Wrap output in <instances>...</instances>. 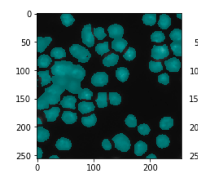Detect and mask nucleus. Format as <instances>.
Segmentation results:
<instances>
[{"label": "nucleus", "mask_w": 198, "mask_h": 178, "mask_svg": "<svg viewBox=\"0 0 198 178\" xmlns=\"http://www.w3.org/2000/svg\"><path fill=\"white\" fill-rule=\"evenodd\" d=\"M52 82L74 94H79L83 90L81 86V81L71 76H53L52 77Z\"/></svg>", "instance_id": "nucleus-1"}, {"label": "nucleus", "mask_w": 198, "mask_h": 178, "mask_svg": "<svg viewBox=\"0 0 198 178\" xmlns=\"http://www.w3.org/2000/svg\"><path fill=\"white\" fill-rule=\"evenodd\" d=\"M60 95L59 94L51 91L45 90L37 100V109L44 110L49 108V104L56 105L60 101Z\"/></svg>", "instance_id": "nucleus-2"}, {"label": "nucleus", "mask_w": 198, "mask_h": 178, "mask_svg": "<svg viewBox=\"0 0 198 178\" xmlns=\"http://www.w3.org/2000/svg\"><path fill=\"white\" fill-rule=\"evenodd\" d=\"M74 66L75 64L70 61H55L54 65L52 66V74L53 76H72Z\"/></svg>", "instance_id": "nucleus-3"}, {"label": "nucleus", "mask_w": 198, "mask_h": 178, "mask_svg": "<svg viewBox=\"0 0 198 178\" xmlns=\"http://www.w3.org/2000/svg\"><path fill=\"white\" fill-rule=\"evenodd\" d=\"M69 51L72 56L78 59V62L86 63L91 57L88 50L79 44H73L69 47Z\"/></svg>", "instance_id": "nucleus-4"}, {"label": "nucleus", "mask_w": 198, "mask_h": 178, "mask_svg": "<svg viewBox=\"0 0 198 178\" xmlns=\"http://www.w3.org/2000/svg\"><path fill=\"white\" fill-rule=\"evenodd\" d=\"M115 148L122 152H127L131 147V143L127 136L122 133L116 134L112 138Z\"/></svg>", "instance_id": "nucleus-5"}, {"label": "nucleus", "mask_w": 198, "mask_h": 178, "mask_svg": "<svg viewBox=\"0 0 198 178\" xmlns=\"http://www.w3.org/2000/svg\"><path fill=\"white\" fill-rule=\"evenodd\" d=\"M81 38L83 43L85 44L88 47H93L95 44L94 36L91 31V25H86L84 26L81 31Z\"/></svg>", "instance_id": "nucleus-6"}, {"label": "nucleus", "mask_w": 198, "mask_h": 178, "mask_svg": "<svg viewBox=\"0 0 198 178\" xmlns=\"http://www.w3.org/2000/svg\"><path fill=\"white\" fill-rule=\"evenodd\" d=\"M169 55L168 46L166 44H164L162 46L154 45L152 49L151 57L155 59H164L168 57Z\"/></svg>", "instance_id": "nucleus-7"}, {"label": "nucleus", "mask_w": 198, "mask_h": 178, "mask_svg": "<svg viewBox=\"0 0 198 178\" xmlns=\"http://www.w3.org/2000/svg\"><path fill=\"white\" fill-rule=\"evenodd\" d=\"M109 82V76L105 72H97L91 78V83L95 87H103Z\"/></svg>", "instance_id": "nucleus-8"}, {"label": "nucleus", "mask_w": 198, "mask_h": 178, "mask_svg": "<svg viewBox=\"0 0 198 178\" xmlns=\"http://www.w3.org/2000/svg\"><path fill=\"white\" fill-rule=\"evenodd\" d=\"M108 31L109 33V37L111 38H122L124 34V28L120 25L115 24L110 25L108 27Z\"/></svg>", "instance_id": "nucleus-9"}, {"label": "nucleus", "mask_w": 198, "mask_h": 178, "mask_svg": "<svg viewBox=\"0 0 198 178\" xmlns=\"http://www.w3.org/2000/svg\"><path fill=\"white\" fill-rule=\"evenodd\" d=\"M166 69L170 72H178L181 68V62L175 57L169 59L164 62Z\"/></svg>", "instance_id": "nucleus-10"}, {"label": "nucleus", "mask_w": 198, "mask_h": 178, "mask_svg": "<svg viewBox=\"0 0 198 178\" xmlns=\"http://www.w3.org/2000/svg\"><path fill=\"white\" fill-rule=\"evenodd\" d=\"M52 41L51 37H37V52L39 53L43 52Z\"/></svg>", "instance_id": "nucleus-11"}, {"label": "nucleus", "mask_w": 198, "mask_h": 178, "mask_svg": "<svg viewBox=\"0 0 198 178\" xmlns=\"http://www.w3.org/2000/svg\"><path fill=\"white\" fill-rule=\"evenodd\" d=\"M128 42L122 38H116L112 42L111 47L116 51L122 53L125 48L127 46Z\"/></svg>", "instance_id": "nucleus-12"}, {"label": "nucleus", "mask_w": 198, "mask_h": 178, "mask_svg": "<svg viewBox=\"0 0 198 178\" xmlns=\"http://www.w3.org/2000/svg\"><path fill=\"white\" fill-rule=\"evenodd\" d=\"M77 103V99L74 96L67 95L63 97V100L60 103V105L63 108H69L75 110V104Z\"/></svg>", "instance_id": "nucleus-13"}, {"label": "nucleus", "mask_w": 198, "mask_h": 178, "mask_svg": "<svg viewBox=\"0 0 198 178\" xmlns=\"http://www.w3.org/2000/svg\"><path fill=\"white\" fill-rule=\"evenodd\" d=\"M77 113L71 111H64L61 116V119L66 124H73L77 122Z\"/></svg>", "instance_id": "nucleus-14"}, {"label": "nucleus", "mask_w": 198, "mask_h": 178, "mask_svg": "<svg viewBox=\"0 0 198 178\" xmlns=\"http://www.w3.org/2000/svg\"><path fill=\"white\" fill-rule=\"evenodd\" d=\"M56 146L59 150H70L72 147L71 141L65 137H61L56 141Z\"/></svg>", "instance_id": "nucleus-15"}, {"label": "nucleus", "mask_w": 198, "mask_h": 178, "mask_svg": "<svg viewBox=\"0 0 198 178\" xmlns=\"http://www.w3.org/2000/svg\"><path fill=\"white\" fill-rule=\"evenodd\" d=\"M60 109L57 107H53L49 110H44V112L45 114L46 118L48 122L56 121V118L58 117Z\"/></svg>", "instance_id": "nucleus-16"}, {"label": "nucleus", "mask_w": 198, "mask_h": 178, "mask_svg": "<svg viewBox=\"0 0 198 178\" xmlns=\"http://www.w3.org/2000/svg\"><path fill=\"white\" fill-rule=\"evenodd\" d=\"M95 109V106L92 102L82 101L79 103L78 111L83 115L92 112Z\"/></svg>", "instance_id": "nucleus-17"}, {"label": "nucleus", "mask_w": 198, "mask_h": 178, "mask_svg": "<svg viewBox=\"0 0 198 178\" xmlns=\"http://www.w3.org/2000/svg\"><path fill=\"white\" fill-rule=\"evenodd\" d=\"M157 24L161 29H167L171 25V17L166 14H162L160 15V19Z\"/></svg>", "instance_id": "nucleus-18"}, {"label": "nucleus", "mask_w": 198, "mask_h": 178, "mask_svg": "<svg viewBox=\"0 0 198 178\" xmlns=\"http://www.w3.org/2000/svg\"><path fill=\"white\" fill-rule=\"evenodd\" d=\"M130 73L127 68L124 67L118 68L116 71V76L118 80L122 82H124L127 81L129 76Z\"/></svg>", "instance_id": "nucleus-19"}, {"label": "nucleus", "mask_w": 198, "mask_h": 178, "mask_svg": "<svg viewBox=\"0 0 198 178\" xmlns=\"http://www.w3.org/2000/svg\"><path fill=\"white\" fill-rule=\"evenodd\" d=\"M147 150L148 146L144 142L139 141L135 144L134 153L136 156H142L147 152Z\"/></svg>", "instance_id": "nucleus-20"}, {"label": "nucleus", "mask_w": 198, "mask_h": 178, "mask_svg": "<svg viewBox=\"0 0 198 178\" xmlns=\"http://www.w3.org/2000/svg\"><path fill=\"white\" fill-rule=\"evenodd\" d=\"M50 134L48 130L43 127H39L37 128V141L38 142H44L49 138Z\"/></svg>", "instance_id": "nucleus-21"}, {"label": "nucleus", "mask_w": 198, "mask_h": 178, "mask_svg": "<svg viewBox=\"0 0 198 178\" xmlns=\"http://www.w3.org/2000/svg\"><path fill=\"white\" fill-rule=\"evenodd\" d=\"M118 59L119 56L113 53L103 59V63L104 66L107 67L113 66L117 64Z\"/></svg>", "instance_id": "nucleus-22"}, {"label": "nucleus", "mask_w": 198, "mask_h": 178, "mask_svg": "<svg viewBox=\"0 0 198 178\" xmlns=\"http://www.w3.org/2000/svg\"><path fill=\"white\" fill-rule=\"evenodd\" d=\"M52 62L51 58L45 54L40 55L38 59V66L40 68H46Z\"/></svg>", "instance_id": "nucleus-23"}, {"label": "nucleus", "mask_w": 198, "mask_h": 178, "mask_svg": "<svg viewBox=\"0 0 198 178\" xmlns=\"http://www.w3.org/2000/svg\"><path fill=\"white\" fill-rule=\"evenodd\" d=\"M170 139L165 134H160L157 137V145L159 148H166L169 146Z\"/></svg>", "instance_id": "nucleus-24"}, {"label": "nucleus", "mask_w": 198, "mask_h": 178, "mask_svg": "<svg viewBox=\"0 0 198 178\" xmlns=\"http://www.w3.org/2000/svg\"><path fill=\"white\" fill-rule=\"evenodd\" d=\"M143 22L146 25L150 26H153L157 22V14L155 13H146L142 17Z\"/></svg>", "instance_id": "nucleus-25"}, {"label": "nucleus", "mask_w": 198, "mask_h": 178, "mask_svg": "<svg viewBox=\"0 0 198 178\" xmlns=\"http://www.w3.org/2000/svg\"><path fill=\"white\" fill-rule=\"evenodd\" d=\"M173 125V119L170 117H164L160 122V127L163 130H168Z\"/></svg>", "instance_id": "nucleus-26"}, {"label": "nucleus", "mask_w": 198, "mask_h": 178, "mask_svg": "<svg viewBox=\"0 0 198 178\" xmlns=\"http://www.w3.org/2000/svg\"><path fill=\"white\" fill-rule=\"evenodd\" d=\"M99 108H104L108 106L107 93L106 92H99L98 98L95 100Z\"/></svg>", "instance_id": "nucleus-27"}, {"label": "nucleus", "mask_w": 198, "mask_h": 178, "mask_svg": "<svg viewBox=\"0 0 198 178\" xmlns=\"http://www.w3.org/2000/svg\"><path fill=\"white\" fill-rule=\"evenodd\" d=\"M97 121V119L95 114H92L88 117H83L81 118V123L83 125L88 127L95 126Z\"/></svg>", "instance_id": "nucleus-28"}, {"label": "nucleus", "mask_w": 198, "mask_h": 178, "mask_svg": "<svg viewBox=\"0 0 198 178\" xmlns=\"http://www.w3.org/2000/svg\"><path fill=\"white\" fill-rule=\"evenodd\" d=\"M38 75L41 78V85L42 87L47 85L49 83H51L52 78L49 75V71H40L38 72Z\"/></svg>", "instance_id": "nucleus-29"}, {"label": "nucleus", "mask_w": 198, "mask_h": 178, "mask_svg": "<svg viewBox=\"0 0 198 178\" xmlns=\"http://www.w3.org/2000/svg\"><path fill=\"white\" fill-rule=\"evenodd\" d=\"M60 19L62 24L66 27H69L74 24L75 21V19L74 17L69 13H63L60 16Z\"/></svg>", "instance_id": "nucleus-30"}, {"label": "nucleus", "mask_w": 198, "mask_h": 178, "mask_svg": "<svg viewBox=\"0 0 198 178\" xmlns=\"http://www.w3.org/2000/svg\"><path fill=\"white\" fill-rule=\"evenodd\" d=\"M51 56L55 59H61L63 57H66V52L62 47H54L51 51Z\"/></svg>", "instance_id": "nucleus-31"}, {"label": "nucleus", "mask_w": 198, "mask_h": 178, "mask_svg": "<svg viewBox=\"0 0 198 178\" xmlns=\"http://www.w3.org/2000/svg\"><path fill=\"white\" fill-rule=\"evenodd\" d=\"M95 51L97 52L98 55L102 56L104 54L109 52L110 50L109 49V43L105 42L103 43H99L96 45L95 47Z\"/></svg>", "instance_id": "nucleus-32"}, {"label": "nucleus", "mask_w": 198, "mask_h": 178, "mask_svg": "<svg viewBox=\"0 0 198 178\" xmlns=\"http://www.w3.org/2000/svg\"><path fill=\"white\" fill-rule=\"evenodd\" d=\"M170 46L175 56L178 57L182 56V41L173 42L171 43Z\"/></svg>", "instance_id": "nucleus-33"}, {"label": "nucleus", "mask_w": 198, "mask_h": 178, "mask_svg": "<svg viewBox=\"0 0 198 178\" xmlns=\"http://www.w3.org/2000/svg\"><path fill=\"white\" fill-rule=\"evenodd\" d=\"M109 100L111 105H120L122 101L121 96L116 92H110L109 93Z\"/></svg>", "instance_id": "nucleus-34"}, {"label": "nucleus", "mask_w": 198, "mask_h": 178, "mask_svg": "<svg viewBox=\"0 0 198 178\" xmlns=\"http://www.w3.org/2000/svg\"><path fill=\"white\" fill-rule=\"evenodd\" d=\"M152 42L161 43L166 39V37L162 31H155L150 36Z\"/></svg>", "instance_id": "nucleus-35"}, {"label": "nucleus", "mask_w": 198, "mask_h": 178, "mask_svg": "<svg viewBox=\"0 0 198 178\" xmlns=\"http://www.w3.org/2000/svg\"><path fill=\"white\" fill-rule=\"evenodd\" d=\"M149 69L152 72L157 73L163 70V66L160 62H154L150 61L149 62Z\"/></svg>", "instance_id": "nucleus-36"}, {"label": "nucleus", "mask_w": 198, "mask_h": 178, "mask_svg": "<svg viewBox=\"0 0 198 178\" xmlns=\"http://www.w3.org/2000/svg\"><path fill=\"white\" fill-rule=\"evenodd\" d=\"M169 37L174 42L182 41V31L181 29L175 28L173 29L169 34Z\"/></svg>", "instance_id": "nucleus-37"}, {"label": "nucleus", "mask_w": 198, "mask_h": 178, "mask_svg": "<svg viewBox=\"0 0 198 178\" xmlns=\"http://www.w3.org/2000/svg\"><path fill=\"white\" fill-rule=\"evenodd\" d=\"M93 96V93L88 88H84L78 94L79 99H86L91 100Z\"/></svg>", "instance_id": "nucleus-38"}, {"label": "nucleus", "mask_w": 198, "mask_h": 178, "mask_svg": "<svg viewBox=\"0 0 198 178\" xmlns=\"http://www.w3.org/2000/svg\"><path fill=\"white\" fill-rule=\"evenodd\" d=\"M136 56V50L131 47H129L127 51L123 55L124 59L128 61H132Z\"/></svg>", "instance_id": "nucleus-39"}, {"label": "nucleus", "mask_w": 198, "mask_h": 178, "mask_svg": "<svg viewBox=\"0 0 198 178\" xmlns=\"http://www.w3.org/2000/svg\"><path fill=\"white\" fill-rule=\"evenodd\" d=\"M94 35L98 40H103L106 37V34L104 32V28L103 27H98L93 28Z\"/></svg>", "instance_id": "nucleus-40"}, {"label": "nucleus", "mask_w": 198, "mask_h": 178, "mask_svg": "<svg viewBox=\"0 0 198 178\" xmlns=\"http://www.w3.org/2000/svg\"><path fill=\"white\" fill-rule=\"evenodd\" d=\"M125 124L129 127H135L137 126V119L133 115H129L125 120Z\"/></svg>", "instance_id": "nucleus-41"}, {"label": "nucleus", "mask_w": 198, "mask_h": 178, "mask_svg": "<svg viewBox=\"0 0 198 178\" xmlns=\"http://www.w3.org/2000/svg\"><path fill=\"white\" fill-rule=\"evenodd\" d=\"M137 130L139 134L143 136L149 134V132L150 131V129L149 125L146 124H140L137 127Z\"/></svg>", "instance_id": "nucleus-42"}, {"label": "nucleus", "mask_w": 198, "mask_h": 178, "mask_svg": "<svg viewBox=\"0 0 198 178\" xmlns=\"http://www.w3.org/2000/svg\"><path fill=\"white\" fill-rule=\"evenodd\" d=\"M158 82L164 85H167L169 83V76L167 73L162 74L158 76Z\"/></svg>", "instance_id": "nucleus-43"}, {"label": "nucleus", "mask_w": 198, "mask_h": 178, "mask_svg": "<svg viewBox=\"0 0 198 178\" xmlns=\"http://www.w3.org/2000/svg\"><path fill=\"white\" fill-rule=\"evenodd\" d=\"M102 146L103 149H104L105 150H107V151L110 150L112 148V145L108 139H104L102 142Z\"/></svg>", "instance_id": "nucleus-44"}, {"label": "nucleus", "mask_w": 198, "mask_h": 178, "mask_svg": "<svg viewBox=\"0 0 198 178\" xmlns=\"http://www.w3.org/2000/svg\"><path fill=\"white\" fill-rule=\"evenodd\" d=\"M42 154H43V151L42 150V149L39 147H38L37 148V157H38V159H41L42 156Z\"/></svg>", "instance_id": "nucleus-45"}, {"label": "nucleus", "mask_w": 198, "mask_h": 178, "mask_svg": "<svg viewBox=\"0 0 198 178\" xmlns=\"http://www.w3.org/2000/svg\"><path fill=\"white\" fill-rule=\"evenodd\" d=\"M146 159H157V156H155L154 154H151L149 155L148 156L146 157Z\"/></svg>", "instance_id": "nucleus-46"}, {"label": "nucleus", "mask_w": 198, "mask_h": 178, "mask_svg": "<svg viewBox=\"0 0 198 178\" xmlns=\"http://www.w3.org/2000/svg\"><path fill=\"white\" fill-rule=\"evenodd\" d=\"M49 159H59V157H58V156H56V155H53V156H51V157H49Z\"/></svg>", "instance_id": "nucleus-47"}, {"label": "nucleus", "mask_w": 198, "mask_h": 178, "mask_svg": "<svg viewBox=\"0 0 198 178\" xmlns=\"http://www.w3.org/2000/svg\"><path fill=\"white\" fill-rule=\"evenodd\" d=\"M37 124L38 125L42 124V122L39 118H37Z\"/></svg>", "instance_id": "nucleus-48"}]
</instances>
